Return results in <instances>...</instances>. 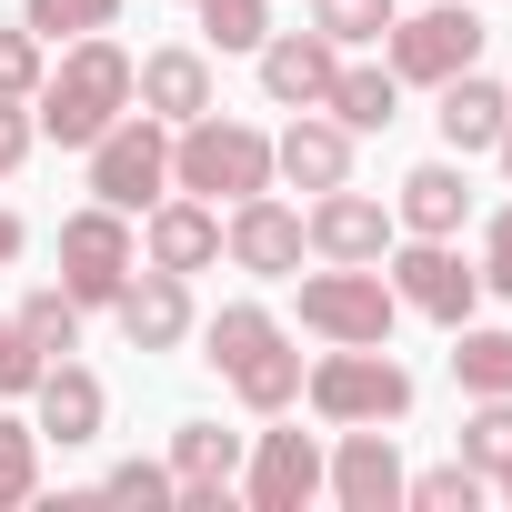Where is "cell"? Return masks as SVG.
<instances>
[{"instance_id":"13","label":"cell","mask_w":512,"mask_h":512,"mask_svg":"<svg viewBox=\"0 0 512 512\" xmlns=\"http://www.w3.org/2000/svg\"><path fill=\"white\" fill-rule=\"evenodd\" d=\"M141 262L151 272H211L221 262V201H201V191H161L151 211H141Z\"/></svg>"},{"instance_id":"34","label":"cell","mask_w":512,"mask_h":512,"mask_svg":"<svg viewBox=\"0 0 512 512\" xmlns=\"http://www.w3.org/2000/svg\"><path fill=\"white\" fill-rule=\"evenodd\" d=\"M31 382H41V352L21 342L11 312H0V402H31Z\"/></svg>"},{"instance_id":"17","label":"cell","mask_w":512,"mask_h":512,"mask_svg":"<svg viewBox=\"0 0 512 512\" xmlns=\"http://www.w3.org/2000/svg\"><path fill=\"white\" fill-rule=\"evenodd\" d=\"M251 71H262V101H272V111H322V91H332V71H342V41H322V31H272L262 51H251Z\"/></svg>"},{"instance_id":"2","label":"cell","mask_w":512,"mask_h":512,"mask_svg":"<svg viewBox=\"0 0 512 512\" xmlns=\"http://www.w3.org/2000/svg\"><path fill=\"white\" fill-rule=\"evenodd\" d=\"M131 111V51L111 41V31H91V41H61V61L41 71V91H31V121H41V141H61V151H91L111 121Z\"/></svg>"},{"instance_id":"15","label":"cell","mask_w":512,"mask_h":512,"mask_svg":"<svg viewBox=\"0 0 512 512\" xmlns=\"http://www.w3.org/2000/svg\"><path fill=\"white\" fill-rule=\"evenodd\" d=\"M131 101H141L151 121H171V131L201 121V111L221 101V91H211V51H201V41H161V51H141V61H131Z\"/></svg>"},{"instance_id":"35","label":"cell","mask_w":512,"mask_h":512,"mask_svg":"<svg viewBox=\"0 0 512 512\" xmlns=\"http://www.w3.org/2000/svg\"><path fill=\"white\" fill-rule=\"evenodd\" d=\"M482 292H492V302H512V201L482 221Z\"/></svg>"},{"instance_id":"11","label":"cell","mask_w":512,"mask_h":512,"mask_svg":"<svg viewBox=\"0 0 512 512\" xmlns=\"http://www.w3.org/2000/svg\"><path fill=\"white\" fill-rule=\"evenodd\" d=\"M402 442H392V422H342V442L322 452V492L342 502V512H402Z\"/></svg>"},{"instance_id":"26","label":"cell","mask_w":512,"mask_h":512,"mask_svg":"<svg viewBox=\"0 0 512 512\" xmlns=\"http://www.w3.org/2000/svg\"><path fill=\"white\" fill-rule=\"evenodd\" d=\"M201 11V51H262L272 41V0H191Z\"/></svg>"},{"instance_id":"3","label":"cell","mask_w":512,"mask_h":512,"mask_svg":"<svg viewBox=\"0 0 512 512\" xmlns=\"http://www.w3.org/2000/svg\"><path fill=\"white\" fill-rule=\"evenodd\" d=\"M171 191H201V201H251V191H272V131L262 121H231L221 101L201 121L171 131Z\"/></svg>"},{"instance_id":"20","label":"cell","mask_w":512,"mask_h":512,"mask_svg":"<svg viewBox=\"0 0 512 512\" xmlns=\"http://www.w3.org/2000/svg\"><path fill=\"white\" fill-rule=\"evenodd\" d=\"M272 181H292V191L352 181V131H342L332 111H292V121L272 131Z\"/></svg>"},{"instance_id":"5","label":"cell","mask_w":512,"mask_h":512,"mask_svg":"<svg viewBox=\"0 0 512 512\" xmlns=\"http://www.w3.org/2000/svg\"><path fill=\"white\" fill-rule=\"evenodd\" d=\"M482 61V0H432V11H392L382 31V71L402 91H442L452 71Z\"/></svg>"},{"instance_id":"10","label":"cell","mask_w":512,"mask_h":512,"mask_svg":"<svg viewBox=\"0 0 512 512\" xmlns=\"http://www.w3.org/2000/svg\"><path fill=\"white\" fill-rule=\"evenodd\" d=\"M221 262H231V272H251V282H292V272L312 262L302 211H292L282 191H251V201H231V211H221Z\"/></svg>"},{"instance_id":"6","label":"cell","mask_w":512,"mask_h":512,"mask_svg":"<svg viewBox=\"0 0 512 512\" xmlns=\"http://www.w3.org/2000/svg\"><path fill=\"white\" fill-rule=\"evenodd\" d=\"M292 282H302V332L312 342H392V322H402L382 262H322V272H292Z\"/></svg>"},{"instance_id":"25","label":"cell","mask_w":512,"mask_h":512,"mask_svg":"<svg viewBox=\"0 0 512 512\" xmlns=\"http://www.w3.org/2000/svg\"><path fill=\"white\" fill-rule=\"evenodd\" d=\"M11 322H21V342H31L41 362H61V352H81V302H71L61 282H41V292H31V302L11 312Z\"/></svg>"},{"instance_id":"27","label":"cell","mask_w":512,"mask_h":512,"mask_svg":"<svg viewBox=\"0 0 512 512\" xmlns=\"http://www.w3.org/2000/svg\"><path fill=\"white\" fill-rule=\"evenodd\" d=\"M482 492H492V482H482V472H472V462H462V452H452V462H432V472H412V482H402V502H412V512H472V502H482Z\"/></svg>"},{"instance_id":"22","label":"cell","mask_w":512,"mask_h":512,"mask_svg":"<svg viewBox=\"0 0 512 512\" xmlns=\"http://www.w3.org/2000/svg\"><path fill=\"white\" fill-rule=\"evenodd\" d=\"M392 221L422 231V241H462V221H472V181H462V161H412L402 191H392Z\"/></svg>"},{"instance_id":"16","label":"cell","mask_w":512,"mask_h":512,"mask_svg":"<svg viewBox=\"0 0 512 512\" xmlns=\"http://www.w3.org/2000/svg\"><path fill=\"white\" fill-rule=\"evenodd\" d=\"M101 422H111L101 372H81L71 352H61V362H41V382H31V432H41V442H61V452H81V442H101Z\"/></svg>"},{"instance_id":"8","label":"cell","mask_w":512,"mask_h":512,"mask_svg":"<svg viewBox=\"0 0 512 512\" xmlns=\"http://www.w3.org/2000/svg\"><path fill=\"white\" fill-rule=\"evenodd\" d=\"M171 191V121H151L141 101L91 141V201H111V211H151Z\"/></svg>"},{"instance_id":"7","label":"cell","mask_w":512,"mask_h":512,"mask_svg":"<svg viewBox=\"0 0 512 512\" xmlns=\"http://www.w3.org/2000/svg\"><path fill=\"white\" fill-rule=\"evenodd\" d=\"M382 282H392L402 312H422V322H442V332H462L472 302H482V262H462V241H422V231H402V241L382 251Z\"/></svg>"},{"instance_id":"39","label":"cell","mask_w":512,"mask_h":512,"mask_svg":"<svg viewBox=\"0 0 512 512\" xmlns=\"http://www.w3.org/2000/svg\"><path fill=\"white\" fill-rule=\"evenodd\" d=\"M492 492H502V502H512V462H502V472H492Z\"/></svg>"},{"instance_id":"14","label":"cell","mask_w":512,"mask_h":512,"mask_svg":"<svg viewBox=\"0 0 512 512\" xmlns=\"http://www.w3.org/2000/svg\"><path fill=\"white\" fill-rule=\"evenodd\" d=\"M241 502H251V512H302V502H322V442H312V432H251V452H241Z\"/></svg>"},{"instance_id":"38","label":"cell","mask_w":512,"mask_h":512,"mask_svg":"<svg viewBox=\"0 0 512 512\" xmlns=\"http://www.w3.org/2000/svg\"><path fill=\"white\" fill-rule=\"evenodd\" d=\"M492 161H502V181H512V131H502V141H492Z\"/></svg>"},{"instance_id":"31","label":"cell","mask_w":512,"mask_h":512,"mask_svg":"<svg viewBox=\"0 0 512 512\" xmlns=\"http://www.w3.org/2000/svg\"><path fill=\"white\" fill-rule=\"evenodd\" d=\"M91 502H141V512H161V502H181V482H171V462H141V452H131V462L101 472Z\"/></svg>"},{"instance_id":"33","label":"cell","mask_w":512,"mask_h":512,"mask_svg":"<svg viewBox=\"0 0 512 512\" xmlns=\"http://www.w3.org/2000/svg\"><path fill=\"white\" fill-rule=\"evenodd\" d=\"M41 71H51V41H41L31 21H21V31H0V101H31Z\"/></svg>"},{"instance_id":"1","label":"cell","mask_w":512,"mask_h":512,"mask_svg":"<svg viewBox=\"0 0 512 512\" xmlns=\"http://www.w3.org/2000/svg\"><path fill=\"white\" fill-rule=\"evenodd\" d=\"M201 362L231 382L241 412H262V422H282L302 402V352H292V332H282L272 302H221L201 322Z\"/></svg>"},{"instance_id":"19","label":"cell","mask_w":512,"mask_h":512,"mask_svg":"<svg viewBox=\"0 0 512 512\" xmlns=\"http://www.w3.org/2000/svg\"><path fill=\"white\" fill-rule=\"evenodd\" d=\"M111 322H121L131 352H181L201 312H191V282H181V272H131L121 302H111Z\"/></svg>"},{"instance_id":"30","label":"cell","mask_w":512,"mask_h":512,"mask_svg":"<svg viewBox=\"0 0 512 512\" xmlns=\"http://www.w3.org/2000/svg\"><path fill=\"white\" fill-rule=\"evenodd\" d=\"M392 11H402V0H312V31L342 41V51H362V41L392 31Z\"/></svg>"},{"instance_id":"21","label":"cell","mask_w":512,"mask_h":512,"mask_svg":"<svg viewBox=\"0 0 512 512\" xmlns=\"http://www.w3.org/2000/svg\"><path fill=\"white\" fill-rule=\"evenodd\" d=\"M241 452H251V432L181 422V432H171V482H181V512H221V492L241 482Z\"/></svg>"},{"instance_id":"36","label":"cell","mask_w":512,"mask_h":512,"mask_svg":"<svg viewBox=\"0 0 512 512\" xmlns=\"http://www.w3.org/2000/svg\"><path fill=\"white\" fill-rule=\"evenodd\" d=\"M31 141H41V121H31V101H0V181H11V171L31 161Z\"/></svg>"},{"instance_id":"23","label":"cell","mask_w":512,"mask_h":512,"mask_svg":"<svg viewBox=\"0 0 512 512\" xmlns=\"http://www.w3.org/2000/svg\"><path fill=\"white\" fill-rule=\"evenodd\" d=\"M322 111H332L352 141H362V131H392V121H402V81H392L382 61H352V51H342V71H332Z\"/></svg>"},{"instance_id":"24","label":"cell","mask_w":512,"mask_h":512,"mask_svg":"<svg viewBox=\"0 0 512 512\" xmlns=\"http://www.w3.org/2000/svg\"><path fill=\"white\" fill-rule=\"evenodd\" d=\"M452 382L462 402H512V332H452Z\"/></svg>"},{"instance_id":"4","label":"cell","mask_w":512,"mask_h":512,"mask_svg":"<svg viewBox=\"0 0 512 512\" xmlns=\"http://www.w3.org/2000/svg\"><path fill=\"white\" fill-rule=\"evenodd\" d=\"M302 402L312 422H402L412 412V372L392 362V342H332L312 372H302Z\"/></svg>"},{"instance_id":"28","label":"cell","mask_w":512,"mask_h":512,"mask_svg":"<svg viewBox=\"0 0 512 512\" xmlns=\"http://www.w3.org/2000/svg\"><path fill=\"white\" fill-rule=\"evenodd\" d=\"M21 21L61 51V41H91V31H111L121 21V0H21Z\"/></svg>"},{"instance_id":"37","label":"cell","mask_w":512,"mask_h":512,"mask_svg":"<svg viewBox=\"0 0 512 512\" xmlns=\"http://www.w3.org/2000/svg\"><path fill=\"white\" fill-rule=\"evenodd\" d=\"M21 251H31V231H21V211H0V272H11Z\"/></svg>"},{"instance_id":"29","label":"cell","mask_w":512,"mask_h":512,"mask_svg":"<svg viewBox=\"0 0 512 512\" xmlns=\"http://www.w3.org/2000/svg\"><path fill=\"white\" fill-rule=\"evenodd\" d=\"M31 492H41V432L21 412H0V512L31 502Z\"/></svg>"},{"instance_id":"32","label":"cell","mask_w":512,"mask_h":512,"mask_svg":"<svg viewBox=\"0 0 512 512\" xmlns=\"http://www.w3.org/2000/svg\"><path fill=\"white\" fill-rule=\"evenodd\" d=\"M462 462H472L482 482L512 462V402H472V412H462Z\"/></svg>"},{"instance_id":"12","label":"cell","mask_w":512,"mask_h":512,"mask_svg":"<svg viewBox=\"0 0 512 512\" xmlns=\"http://www.w3.org/2000/svg\"><path fill=\"white\" fill-rule=\"evenodd\" d=\"M302 241H312V262H382V251L402 241V221H392V201H372V191L332 181V191H312Z\"/></svg>"},{"instance_id":"9","label":"cell","mask_w":512,"mask_h":512,"mask_svg":"<svg viewBox=\"0 0 512 512\" xmlns=\"http://www.w3.org/2000/svg\"><path fill=\"white\" fill-rule=\"evenodd\" d=\"M131 272H141V241H131V211L91 201V211H71V221H61V292H71L81 312H111Z\"/></svg>"},{"instance_id":"18","label":"cell","mask_w":512,"mask_h":512,"mask_svg":"<svg viewBox=\"0 0 512 512\" xmlns=\"http://www.w3.org/2000/svg\"><path fill=\"white\" fill-rule=\"evenodd\" d=\"M432 121H442V151H452V161H482V151L512 131V81L452 71V81L432 91Z\"/></svg>"}]
</instances>
